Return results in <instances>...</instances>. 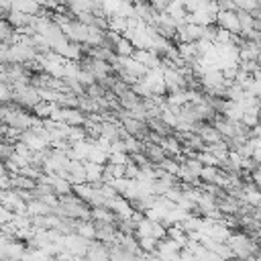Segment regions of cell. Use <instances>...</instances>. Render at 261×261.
Returning <instances> with one entry per match:
<instances>
[{"label": "cell", "mask_w": 261, "mask_h": 261, "mask_svg": "<svg viewBox=\"0 0 261 261\" xmlns=\"http://www.w3.org/2000/svg\"><path fill=\"white\" fill-rule=\"evenodd\" d=\"M84 169H86V179H90V181H96V179H102L104 177V169L98 163L86 161L84 163Z\"/></svg>", "instance_id": "obj_5"}, {"label": "cell", "mask_w": 261, "mask_h": 261, "mask_svg": "<svg viewBox=\"0 0 261 261\" xmlns=\"http://www.w3.org/2000/svg\"><path fill=\"white\" fill-rule=\"evenodd\" d=\"M218 169L216 167H202V173H200V177L204 179V181H212V184H216V177H218Z\"/></svg>", "instance_id": "obj_6"}, {"label": "cell", "mask_w": 261, "mask_h": 261, "mask_svg": "<svg viewBox=\"0 0 261 261\" xmlns=\"http://www.w3.org/2000/svg\"><path fill=\"white\" fill-rule=\"evenodd\" d=\"M226 245L230 247L232 255L239 259V261H249L253 255L259 253V245L255 239H251L249 234L245 232H230Z\"/></svg>", "instance_id": "obj_1"}, {"label": "cell", "mask_w": 261, "mask_h": 261, "mask_svg": "<svg viewBox=\"0 0 261 261\" xmlns=\"http://www.w3.org/2000/svg\"><path fill=\"white\" fill-rule=\"evenodd\" d=\"M200 139L204 141V145H216V143H222V137L218 135V130L214 126H204L200 128Z\"/></svg>", "instance_id": "obj_3"}, {"label": "cell", "mask_w": 261, "mask_h": 261, "mask_svg": "<svg viewBox=\"0 0 261 261\" xmlns=\"http://www.w3.org/2000/svg\"><path fill=\"white\" fill-rule=\"evenodd\" d=\"M114 47H116L118 57H133V55H135V47H133L130 41L124 39V37H118L116 43H114Z\"/></svg>", "instance_id": "obj_4"}, {"label": "cell", "mask_w": 261, "mask_h": 261, "mask_svg": "<svg viewBox=\"0 0 261 261\" xmlns=\"http://www.w3.org/2000/svg\"><path fill=\"white\" fill-rule=\"evenodd\" d=\"M216 22L220 29L232 33V35H241V24H239V16L237 12H226V10H218Z\"/></svg>", "instance_id": "obj_2"}, {"label": "cell", "mask_w": 261, "mask_h": 261, "mask_svg": "<svg viewBox=\"0 0 261 261\" xmlns=\"http://www.w3.org/2000/svg\"><path fill=\"white\" fill-rule=\"evenodd\" d=\"M186 169H188L194 177H200V173H202V163H200L198 159H190V161H186Z\"/></svg>", "instance_id": "obj_7"}]
</instances>
